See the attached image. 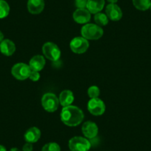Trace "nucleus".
<instances>
[{
    "label": "nucleus",
    "mask_w": 151,
    "mask_h": 151,
    "mask_svg": "<svg viewBox=\"0 0 151 151\" xmlns=\"http://www.w3.org/2000/svg\"><path fill=\"white\" fill-rule=\"evenodd\" d=\"M81 33L88 40H96L103 36V29L96 24L88 23L82 27Z\"/></svg>",
    "instance_id": "2"
},
{
    "label": "nucleus",
    "mask_w": 151,
    "mask_h": 151,
    "mask_svg": "<svg viewBox=\"0 0 151 151\" xmlns=\"http://www.w3.org/2000/svg\"><path fill=\"white\" fill-rule=\"evenodd\" d=\"M0 151H7V150L6 148L5 147V146L0 145Z\"/></svg>",
    "instance_id": "28"
},
{
    "label": "nucleus",
    "mask_w": 151,
    "mask_h": 151,
    "mask_svg": "<svg viewBox=\"0 0 151 151\" xmlns=\"http://www.w3.org/2000/svg\"><path fill=\"white\" fill-rule=\"evenodd\" d=\"M70 47L73 53L82 54L85 53L89 47V42L83 36L73 38L70 43Z\"/></svg>",
    "instance_id": "7"
},
{
    "label": "nucleus",
    "mask_w": 151,
    "mask_h": 151,
    "mask_svg": "<svg viewBox=\"0 0 151 151\" xmlns=\"http://www.w3.org/2000/svg\"><path fill=\"white\" fill-rule=\"evenodd\" d=\"M40 78V72H38V71H34V70H31L30 72V76H29V79H30L33 82H37Z\"/></svg>",
    "instance_id": "23"
},
{
    "label": "nucleus",
    "mask_w": 151,
    "mask_h": 151,
    "mask_svg": "<svg viewBox=\"0 0 151 151\" xmlns=\"http://www.w3.org/2000/svg\"><path fill=\"white\" fill-rule=\"evenodd\" d=\"M42 151H61V148L56 142H49L43 146Z\"/></svg>",
    "instance_id": "21"
},
{
    "label": "nucleus",
    "mask_w": 151,
    "mask_h": 151,
    "mask_svg": "<svg viewBox=\"0 0 151 151\" xmlns=\"http://www.w3.org/2000/svg\"><path fill=\"white\" fill-rule=\"evenodd\" d=\"M100 94V90L97 86L93 85L91 86L88 90V95L91 99L99 98V96Z\"/></svg>",
    "instance_id": "22"
},
{
    "label": "nucleus",
    "mask_w": 151,
    "mask_h": 151,
    "mask_svg": "<svg viewBox=\"0 0 151 151\" xmlns=\"http://www.w3.org/2000/svg\"><path fill=\"white\" fill-rule=\"evenodd\" d=\"M106 15L109 19L112 21H119L122 17V11L120 7L116 4H109L105 9Z\"/></svg>",
    "instance_id": "10"
},
{
    "label": "nucleus",
    "mask_w": 151,
    "mask_h": 151,
    "mask_svg": "<svg viewBox=\"0 0 151 151\" xmlns=\"http://www.w3.org/2000/svg\"><path fill=\"white\" fill-rule=\"evenodd\" d=\"M27 11L31 14H40L44 10V0H28L27 4Z\"/></svg>",
    "instance_id": "12"
},
{
    "label": "nucleus",
    "mask_w": 151,
    "mask_h": 151,
    "mask_svg": "<svg viewBox=\"0 0 151 151\" xmlns=\"http://www.w3.org/2000/svg\"><path fill=\"white\" fill-rule=\"evenodd\" d=\"M150 0H133V5L135 8L142 11L150 9Z\"/></svg>",
    "instance_id": "18"
},
{
    "label": "nucleus",
    "mask_w": 151,
    "mask_h": 151,
    "mask_svg": "<svg viewBox=\"0 0 151 151\" xmlns=\"http://www.w3.org/2000/svg\"><path fill=\"white\" fill-rule=\"evenodd\" d=\"M10 13V6L5 0H0V19H4Z\"/></svg>",
    "instance_id": "20"
},
{
    "label": "nucleus",
    "mask_w": 151,
    "mask_h": 151,
    "mask_svg": "<svg viewBox=\"0 0 151 151\" xmlns=\"http://www.w3.org/2000/svg\"><path fill=\"white\" fill-rule=\"evenodd\" d=\"M73 18L78 24H88L91 19V14L87 8H77L73 12Z\"/></svg>",
    "instance_id": "9"
},
{
    "label": "nucleus",
    "mask_w": 151,
    "mask_h": 151,
    "mask_svg": "<svg viewBox=\"0 0 151 151\" xmlns=\"http://www.w3.org/2000/svg\"><path fill=\"white\" fill-rule=\"evenodd\" d=\"M22 151H33V145L32 143L26 142L22 147Z\"/></svg>",
    "instance_id": "25"
},
{
    "label": "nucleus",
    "mask_w": 151,
    "mask_h": 151,
    "mask_svg": "<svg viewBox=\"0 0 151 151\" xmlns=\"http://www.w3.org/2000/svg\"><path fill=\"white\" fill-rule=\"evenodd\" d=\"M82 131L84 136L87 139H93L97 136L99 132L98 126L95 122L88 121L83 124L82 127Z\"/></svg>",
    "instance_id": "11"
},
{
    "label": "nucleus",
    "mask_w": 151,
    "mask_h": 151,
    "mask_svg": "<svg viewBox=\"0 0 151 151\" xmlns=\"http://www.w3.org/2000/svg\"><path fill=\"white\" fill-rule=\"evenodd\" d=\"M4 40V34L1 30H0V43Z\"/></svg>",
    "instance_id": "26"
},
{
    "label": "nucleus",
    "mask_w": 151,
    "mask_h": 151,
    "mask_svg": "<svg viewBox=\"0 0 151 151\" xmlns=\"http://www.w3.org/2000/svg\"><path fill=\"white\" fill-rule=\"evenodd\" d=\"M31 69L28 65L25 63H17L13 66L11 69V73L14 77L18 80H25L28 79Z\"/></svg>",
    "instance_id": "6"
},
{
    "label": "nucleus",
    "mask_w": 151,
    "mask_h": 151,
    "mask_svg": "<svg viewBox=\"0 0 151 151\" xmlns=\"http://www.w3.org/2000/svg\"><path fill=\"white\" fill-rule=\"evenodd\" d=\"M150 9L151 10V3H150Z\"/></svg>",
    "instance_id": "30"
},
{
    "label": "nucleus",
    "mask_w": 151,
    "mask_h": 151,
    "mask_svg": "<svg viewBox=\"0 0 151 151\" xmlns=\"http://www.w3.org/2000/svg\"><path fill=\"white\" fill-rule=\"evenodd\" d=\"M10 151H21V150H20L19 149H18V148H17V147H13V148H11V150H10Z\"/></svg>",
    "instance_id": "29"
},
{
    "label": "nucleus",
    "mask_w": 151,
    "mask_h": 151,
    "mask_svg": "<svg viewBox=\"0 0 151 151\" xmlns=\"http://www.w3.org/2000/svg\"><path fill=\"white\" fill-rule=\"evenodd\" d=\"M28 65L31 70L40 72L44 68L45 65V59L44 56L41 55H36L31 58Z\"/></svg>",
    "instance_id": "13"
},
{
    "label": "nucleus",
    "mask_w": 151,
    "mask_h": 151,
    "mask_svg": "<svg viewBox=\"0 0 151 151\" xmlns=\"http://www.w3.org/2000/svg\"><path fill=\"white\" fill-rule=\"evenodd\" d=\"M70 151H88L91 147V144L87 138L75 136L70 139L68 142Z\"/></svg>",
    "instance_id": "3"
},
{
    "label": "nucleus",
    "mask_w": 151,
    "mask_h": 151,
    "mask_svg": "<svg viewBox=\"0 0 151 151\" xmlns=\"http://www.w3.org/2000/svg\"><path fill=\"white\" fill-rule=\"evenodd\" d=\"M61 120L65 125L76 127L82 122L84 119V113L76 106L69 105L63 107L61 112Z\"/></svg>",
    "instance_id": "1"
},
{
    "label": "nucleus",
    "mask_w": 151,
    "mask_h": 151,
    "mask_svg": "<svg viewBox=\"0 0 151 151\" xmlns=\"http://www.w3.org/2000/svg\"><path fill=\"white\" fill-rule=\"evenodd\" d=\"M105 5L104 0H88L87 9L91 14H96L101 12Z\"/></svg>",
    "instance_id": "16"
},
{
    "label": "nucleus",
    "mask_w": 151,
    "mask_h": 151,
    "mask_svg": "<svg viewBox=\"0 0 151 151\" xmlns=\"http://www.w3.org/2000/svg\"><path fill=\"white\" fill-rule=\"evenodd\" d=\"M94 21H95L96 24L99 26H105L108 24L109 19L107 17L105 14H103V13H98V14H96L94 16Z\"/></svg>",
    "instance_id": "19"
},
{
    "label": "nucleus",
    "mask_w": 151,
    "mask_h": 151,
    "mask_svg": "<svg viewBox=\"0 0 151 151\" xmlns=\"http://www.w3.org/2000/svg\"><path fill=\"white\" fill-rule=\"evenodd\" d=\"M24 136L26 142L36 143L41 137V131L38 127H32L25 132Z\"/></svg>",
    "instance_id": "15"
},
{
    "label": "nucleus",
    "mask_w": 151,
    "mask_h": 151,
    "mask_svg": "<svg viewBox=\"0 0 151 151\" xmlns=\"http://www.w3.org/2000/svg\"><path fill=\"white\" fill-rule=\"evenodd\" d=\"M105 104L99 98L91 99L88 103V110L93 116H101L105 112Z\"/></svg>",
    "instance_id": "8"
},
{
    "label": "nucleus",
    "mask_w": 151,
    "mask_h": 151,
    "mask_svg": "<svg viewBox=\"0 0 151 151\" xmlns=\"http://www.w3.org/2000/svg\"><path fill=\"white\" fill-rule=\"evenodd\" d=\"M88 0H75V5L77 8H87Z\"/></svg>",
    "instance_id": "24"
},
{
    "label": "nucleus",
    "mask_w": 151,
    "mask_h": 151,
    "mask_svg": "<svg viewBox=\"0 0 151 151\" xmlns=\"http://www.w3.org/2000/svg\"><path fill=\"white\" fill-rule=\"evenodd\" d=\"M107 1L110 4H116V2H118V0H107Z\"/></svg>",
    "instance_id": "27"
},
{
    "label": "nucleus",
    "mask_w": 151,
    "mask_h": 151,
    "mask_svg": "<svg viewBox=\"0 0 151 151\" xmlns=\"http://www.w3.org/2000/svg\"><path fill=\"white\" fill-rule=\"evenodd\" d=\"M15 51L16 45L11 40L6 39L0 43V52L5 56H12Z\"/></svg>",
    "instance_id": "14"
},
{
    "label": "nucleus",
    "mask_w": 151,
    "mask_h": 151,
    "mask_svg": "<svg viewBox=\"0 0 151 151\" xmlns=\"http://www.w3.org/2000/svg\"><path fill=\"white\" fill-rule=\"evenodd\" d=\"M44 56L52 62H56L61 56V50L56 44L53 42H46L42 46Z\"/></svg>",
    "instance_id": "5"
},
{
    "label": "nucleus",
    "mask_w": 151,
    "mask_h": 151,
    "mask_svg": "<svg viewBox=\"0 0 151 151\" xmlns=\"http://www.w3.org/2000/svg\"><path fill=\"white\" fill-rule=\"evenodd\" d=\"M59 100L61 105H62L63 107L71 105V104L74 101L73 93L70 90H65V91L61 92L59 97Z\"/></svg>",
    "instance_id": "17"
},
{
    "label": "nucleus",
    "mask_w": 151,
    "mask_h": 151,
    "mask_svg": "<svg viewBox=\"0 0 151 151\" xmlns=\"http://www.w3.org/2000/svg\"><path fill=\"white\" fill-rule=\"evenodd\" d=\"M59 100L53 93H47L42 98V105L46 111L49 113L55 112L59 107Z\"/></svg>",
    "instance_id": "4"
}]
</instances>
